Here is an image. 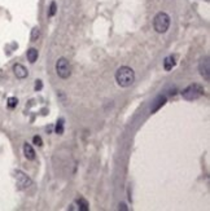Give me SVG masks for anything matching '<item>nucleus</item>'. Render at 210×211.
<instances>
[{
	"label": "nucleus",
	"instance_id": "8",
	"mask_svg": "<svg viewBox=\"0 0 210 211\" xmlns=\"http://www.w3.org/2000/svg\"><path fill=\"white\" fill-rule=\"evenodd\" d=\"M13 73H14V75H16L18 79H25V78L29 75L27 69H26L24 65H21V64H16V65L13 66Z\"/></svg>",
	"mask_w": 210,
	"mask_h": 211
},
{
	"label": "nucleus",
	"instance_id": "2",
	"mask_svg": "<svg viewBox=\"0 0 210 211\" xmlns=\"http://www.w3.org/2000/svg\"><path fill=\"white\" fill-rule=\"evenodd\" d=\"M153 27L156 30V33H158V34L166 33L170 27V16L165 12L157 13L153 19Z\"/></svg>",
	"mask_w": 210,
	"mask_h": 211
},
{
	"label": "nucleus",
	"instance_id": "15",
	"mask_svg": "<svg viewBox=\"0 0 210 211\" xmlns=\"http://www.w3.org/2000/svg\"><path fill=\"white\" fill-rule=\"evenodd\" d=\"M17 104H18V100H17L16 97H9V99H8V102H7L8 108H10V109H14V108L17 106Z\"/></svg>",
	"mask_w": 210,
	"mask_h": 211
},
{
	"label": "nucleus",
	"instance_id": "16",
	"mask_svg": "<svg viewBox=\"0 0 210 211\" xmlns=\"http://www.w3.org/2000/svg\"><path fill=\"white\" fill-rule=\"evenodd\" d=\"M56 10H57V5L55 2H52L51 5H49V10H48V16L52 17V16H55L56 14Z\"/></svg>",
	"mask_w": 210,
	"mask_h": 211
},
{
	"label": "nucleus",
	"instance_id": "10",
	"mask_svg": "<svg viewBox=\"0 0 210 211\" xmlns=\"http://www.w3.org/2000/svg\"><path fill=\"white\" fill-rule=\"evenodd\" d=\"M175 66V58L173 56H169V57H166L165 61H163V68L166 71H170Z\"/></svg>",
	"mask_w": 210,
	"mask_h": 211
},
{
	"label": "nucleus",
	"instance_id": "1",
	"mask_svg": "<svg viewBox=\"0 0 210 211\" xmlns=\"http://www.w3.org/2000/svg\"><path fill=\"white\" fill-rule=\"evenodd\" d=\"M115 82L119 87L127 88L135 82V71L129 66H121L115 71Z\"/></svg>",
	"mask_w": 210,
	"mask_h": 211
},
{
	"label": "nucleus",
	"instance_id": "6",
	"mask_svg": "<svg viewBox=\"0 0 210 211\" xmlns=\"http://www.w3.org/2000/svg\"><path fill=\"white\" fill-rule=\"evenodd\" d=\"M16 179H17V185L19 189H26L33 184L31 179L27 177L22 171H16Z\"/></svg>",
	"mask_w": 210,
	"mask_h": 211
},
{
	"label": "nucleus",
	"instance_id": "5",
	"mask_svg": "<svg viewBox=\"0 0 210 211\" xmlns=\"http://www.w3.org/2000/svg\"><path fill=\"white\" fill-rule=\"evenodd\" d=\"M198 70H200L201 77L205 80L210 79V62H209V57L207 56L200 61V64H198Z\"/></svg>",
	"mask_w": 210,
	"mask_h": 211
},
{
	"label": "nucleus",
	"instance_id": "12",
	"mask_svg": "<svg viewBox=\"0 0 210 211\" xmlns=\"http://www.w3.org/2000/svg\"><path fill=\"white\" fill-rule=\"evenodd\" d=\"M166 102V99L163 97V96H158V97H157L156 99V101H154V104H153V108H152V113H154L156 110H158L161 106H162V105Z\"/></svg>",
	"mask_w": 210,
	"mask_h": 211
},
{
	"label": "nucleus",
	"instance_id": "13",
	"mask_svg": "<svg viewBox=\"0 0 210 211\" xmlns=\"http://www.w3.org/2000/svg\"><path fill=\"white\" fill-rule=\"evenodd\" d=\"M56 133L57 135H62L64 133V119L60 118L57 121V124H56Z\"/></svg>",
	"mask_w": 210,
	"mask_h": 211
},
{
	"label": "nucleus",
	"instance_id": "17",
	"mask_svg": "<svg viewBox=\"0 0 210 211\" xmlns=\"http://www.w3.org/2000/svg\"><path fill=\"white\" fill-rule=\"evenodd\" d=\"M33 143L36 146H41V145H43V140H41V138H40V136H38V135L33 138Z\"/></svg>",
	"mask_w": 210,
	"mask_h": 211
},
{
	"label": "nucleus",
	"instance_id": "9",
	"mask_svg": "<svg viewBox=\"0 0 210 211\" xmlns=\"http://www.w3.org/2000/svg\"><path fill=\"white\" fill-rule=\"evenodd\" d=\"M24 154H25V157L27 158L29 161L35 160V150L33 149V146H31L30 144H27V143L24 144Z\"/></svg>",
	"mask_w": 210,
	"mask_h": 211
},
{
	"label": "nucleus",
	"instance_id": "14",
	"mask_svg": "<svg viewBox=\"0 0 210 211\" xmlns=\"http://www.w3.org/2000/svg\"><path fill=\"white\" fill-rule=\"evenodd\" d=\"M39 36H40V30H39V27H34L33 30H31V36H30L31 41H36V40L39 39Z\"/></svg>",
	"mask_w": 210,
	"mask_h": 211
},
{
	"label": "nucleus",
	"instance_id": "7",
	"mask_svg": "<svg viewBox=\"0 0 210 211\" xmlns=\"http://www.w3.org/2000/svg\"><path fill=\"white\" fill-rule=\"evenodd\" d=\"M88 208H90L88 202L85 198H79L77 201H74L70 207V210H78V211H88Z\"/></svg>",
	"mask_w": 210,
	"mask_h": 211
},
{
	"label": "nucleus",
	"instance_id": "4",
	"mask_svg": "<svg viewBox=\"0 0 210 211\" xmlns=\"http://www.w3.org/2000/svg\"><path fill=\"white\" fill-rule=\"evenodd\" d=\"M56 73H57V75L62 79H68L70 77V74H71V68H70V64H69V61L64 57H61L57 60L56 62Z\"/></svg>",
	"mask_w": 210,
	"mask_h": 211
},
{
	"label": "nucleus",
	"instance_id": "18",
	"mask_svg": "<svg viewBox=\"0 0 210 211\" xmlns=\"http://www.w3.org/2000/svg\"><path fill=\"white\" fill-rule=\"evenodd\" d=\"M35 82H36V83H35V89H36V91H40L41 88H43V83H41V80H39V79L35 80Z\"/></svg>",
	"mask_w": 210,
	"mask_h": 211
},
{
	"label": "nucleus",
	"instance_id": "11",
	"mask_svg": "<svg viewBox=\"0 0 210 211\" xmlns=\"http://www.w3.org/2000/svg\"><path fill=\"white\" fill-rule=\"evenodd\" d=\"M27 60L30 64H34V62L38 60V49L36 48H30L27 51Z\"/></svg>",
	"mask_w": 210,
	"mask_h": 211
},
{
	"label": "nucleus",
	"instance_id": "3",
	"mask_svg": "<svg viewBox=\"0 0 210 211\" xmlns=\"http://www.w3.org/2000/svg\"><path fill=\"white\" fill-rule=\"evenodd\" d=\"M204 92L205 91H204L202 86H200V84H197V83H193V84H190L187 88L183 89L182 96L187 101H193V100L200 99L204 95Z\"/></svg>",
	"mask_w": 210,
	"mask_h": 211
}]
</instances>
